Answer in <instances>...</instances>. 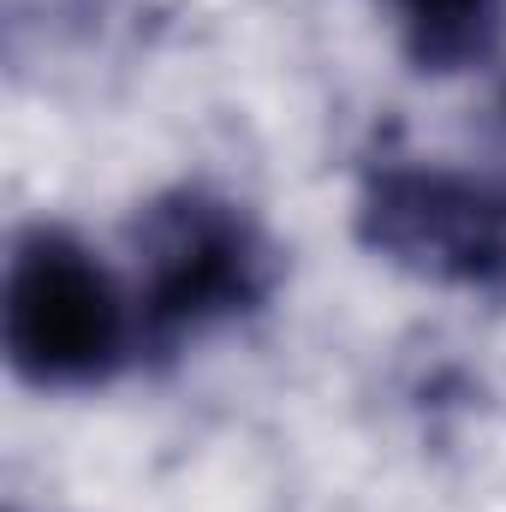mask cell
Instances as JSON below:
<instances>
[{"mask_svg":"<svg viewBox=\"0 0 506 512\" xmlns=\"http://www.w3.org/2000/svg\"><path fill=\"white\" fill-rule=\"evenodd\" d=\"M131 251L143 292V334L155 346L256 316L280 286V251L268 227L245 203L203 185L161 191L137 215Z\"/></svg>","mask_w":506,"mask_h":512,"instance_id":"6da1fadb","label":"cell"},{"mask_svg":"<svg viewBox=\"0 0 506 512\" xmlns=\"http://www.w3.org/2000/svg\"><path fill=\"white\" fill-rule=\"evenodd\" d=\"M405 60L429 78L489 66L506 42V0H393Z\"/></svg>","mask_w":506,"mask_h":512,"instance_id":"277c9868","label":"cell"},{"mask_svg":"<svg viewBox=\"0 0 506 512\" xmlns=\"http://www.w3.org/2000/svg\"><path fill=\"white\" fill-rule=\"evenodd\" d=\"M0 334L12 376L42 393H78L120 376L131 352V310L114 274L66 227H24L6 256Z\"/></svg>","mask_w":506,"mask_h":512,"instance_id":"7a4b0ae2","label":"cell"},{"mask_svg":"<svg viewBox=\"0 0 506 512\" xmlns=\"http://www.w3.org/2000/svg\"><path fill=\"white\" fill-rule=\"evenodd\" d=\"M358 245L417 280L506 298V179L459 167H376L358 191Z\"/></svg>","mask_w":506,"mask_h":512,"instance_id":"3957f363","label":"cell"}]
</instances>
